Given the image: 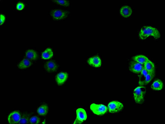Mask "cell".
Returning a JSON list of instances; mask_svg holds the SVG:
<instances>
[{
  "mask_svg": "<svg viewBox=\"0 0 165 124\" xmlns=\"http://www.w3.org/2000/svg\"><path fill=\"white\" fill-rule=\"evenodd\" d=\"M151 36H153L155 39L160 38V32L157 28L151 26H145L141 28L139 33L140 38L145 40Z\"/></svg>",
  "mask_w": 165,
  "mask_h": 124,
  "instance_id": "1",
  "label": "cell"
},
{
  "mask_svg": "<svg viewBox=\"0 0 165 124\" xmlns=\"http://www.w3.org/2000/svg\"><path fill=\"white\" fill-rule=\"evenodd\" d=\"M69 11L61 9H55L50 12V15L54 20H59L64 19L69 16Z\"/></svg>",
  "mask_w": 165,
  "mask_h": 124,
  "instance_id": "4",
  "label": "cell"
},
{
  "mask_svg": "<svg viewBox=\"0 0 165 124\" xmlns=\"http://www.w3.org/2000/svg\"><path fill=\"white\" fill-rule=\"evenodd\" d=\"M6 20V16L3 14L1 15V25L5 23Z\"/></svg>",
  "mask_w": 165,
  "mask_h": 124,
  "instance_id": "25",
  "label": "cell"
},
{
  "mask_svg": "<svg viewBox=\"0 0 165 124\" xmlns=\"http://www.w3.org/2000/svg\"><path fill=\"white\" fill-rule=\"evenodd\" d=\"M24 4L22 2H19L17 4L16 8L19 11H21L24 8Z\"/></svg>",
  "mask_w": 165,
  "mask_h": 124,
  "instance_id": "24",
  "label": "cell"
},
{
  "mask_svg": "<svg viewBox=\"0 0 165 124\" xmlns=\"http://www.w3.org/2000/svg\"><path fill=\"white\" fill-rule=\"evenodd\" d=\"M143 67L148 72L155 74V66L153 62L149 60L143 65Z\"/></svg>",
  "mask_w": 165,
  "mask_h": 124,
  "instance_id": "14",
  "label": "cell"
},
{
  "mask_svg": "<svg viewBox=\"0 0 165 124\" xmlns=\"http://www.w3.org/2000/svg\"><path fill=\"white\" fill-rule=\"evenodd\" d=\"M133 60L143 65L149 60L147 57L143 55L135 56L133 57Z\"/></svg>",
  "mask_w": 165,
  "mask_h": 124,
  "instance_id": "16",
  "label": "cell"
},
{
  "mask_svg": "<svg viewBox=\"0 0 165 124\" xmlns=\"http://www.w3.org/2000/svg\"><path fill=\"white\" fill-rule=\"evenodd\" d=\"M143 68V65L134 60L131 61L129 65L130 71L135 74L140 73Z\"/></svg>",
  "mask_w": 165,
  "mask_h": 124,
  "instance_id": "8",
  "label": "cell"
},
{
  "mask_svg": "<svg viewBox=\"0 0 165 124\" xmlns=\"http://www.w3.org/2000/svg\"><path fill=\"white\" fill-rule=\"evenodd\" d=\"M58 67V65L53 61L47 62L45 65V70L49 72L56 71Z\"/></svg>",
  "mask_w": 165,
  "mask_h": 124,
  "instance_id": "13",
  "label": "cell"
},
{
  "mask_svg": "<svg viewBox=\"0 0 165 124\" xmlns=\"http://www.w3.org/2000/svg\"><path fill=\"white\" fill-rule=\"evenodd\" d=\"M29 122L30 123L39 124L40 123V119L39 117L34 116L29 120Z\"/></svg>",
  "mask_w": 165,
  "mask_h": 124,
  "instance_id": "22",
  "label": "cell"
},
{
  "mask_svg": "<svg viewBox=\"0 0 165 124\" xmlns=\"http://www.w3.org/2000/svg\"><path fill=\"white\" fill-rule=\"evenodd\" d=\"M52 1L57 5L65 7H69L70 6V2L69 1Z\"/></svg>",
  "mask_w": 165,
  "mask_h": 124,
  "instance_id": "21",
  "label": "cell"
},
{
  "mask_svg": "<svg viewBox=\"0 0 165 124\" xmlns=\"http://www.w3.org/2000/svg\"><path fill=\"white\" fill-rule=\"evenodd\" d=\"M108 107L110 113H115L119 112L123 109L124 105L121 102L115 101L109 103Z\"/></svg>",
  "mask_w": 165,
  "mask_h": 124,
  "instance_id": "6",
  "label": "cell"
},
{
  "mask_svg": "<svg viewBox=\"0 0 165 124\" xmlns=\"http://www.w3.org/2000/svg\"><path fill=\"white\" fill-rule=\"evenodd\" d=\"M133 11L132 8L129 6L124 5L121 8L120 14L121 15L125 18H127L132 15Z\"/></svg>",
  "mask_w": 165,
  "mask_h": 124,
  "instance_id": "11",
  "label": "cell"
},
{
  "mask_svg": "<svg viewBox=\"0 0 165 124\" xmlns=\"http://www.w3.org/2000/svg\"><path fill=\"white\" fill-rule=\"evenodd\" d=\"M68 74L65 72H61L58 74L56 78V80L58 85L64 84L67 79Z\"/></svg>",
  "mask_w": 165,
  "mask_h": 124,
  "instance_id": "12",
  "label": "cell"
},
{
  "mask_svg": "<svg viewBox=\"0 0 165 124\" xmlns=\"http://www.w3.org/2000/svg\"><path fill=\"white\" fill-rule=\"evenodd\" d=\"M48 111V106L46 105H43L40 106L37 109V111L38 114L40 115L44 116L47 114Z\"/></svg>",
  "mask_w": 165,
  "mask_h": 124,
  "instance_id": "20",
  "label": "cell"
},
{
  "mask_svg": "<svg viewBox=\"0 0 165 124\" xmlns=\"http://www.w3.org/2000/svg\"><path fill=\"white\" fill-rule=\"evenodd\" d=\"M88 64L95 68H99L101 65V60L99 56H95L90 58L87 61Z\"/></svg>",
  "mask_w": 165,
  "mask_h": 124,
  "instance_id": "10",
  "label": "cell"
},
{
  "mask_svg": "<svg viewBox=\"0 0 165 124\" xmlns=\"http://www.w3.org/2000/svg\"><path fill=\"white\" fill-rule=\"evenodd\" d=\"M140 74L138 84L141 86H145L149 83L155 76V74L148 72L144 67Z\"/></svg>",
  "mask_w": 165,
  "mask_h": 124,
  "instance_id": "3",
  "label": "cell"
},
{
  "mask_svg": "<svg viewBox=\"0 0 165 124\" xmlns=\"http://www.w3.org/2000/svg\"><path fill=\"white\" fill-rule=\"evenodd\" d=\"M163 86V82L159 79H157L153 82L151 86V88L154 90L159 91L162 89Z\"/></svg>",
  "mask_w": 165,
  "mask_h": 124,
  "instance_id": "15",
  "label": "cell"
},
{
  "mask_svg": "<svg viewBox=\"0 0 165 124\" xmlns=\"http://www.w3.org/2000/svg\"><path fill=\"white\" fill-rule=\"evenodd\" d=\"M146 89L145 86H141L135 88L133 91L134 100L137 104H142L144 101Z\"/></svg>",
  "mask_w": 165,
  "mask_h": 124,
  "instance_id": "2",
  "label": "cell"
},
{
  "mask_svg": "<svg viewBox=\"0 0 165 124\" xmlns=\"http://www.w3.org/2000/svg\"><path fill=\"white\" fill-rule=\"evenodd\" d=\"M26 56L28 59L32 60H36L38 57L37 53L33 49H28L26 53Z\"/></svg>",
  "mask_w": 165,
  "mask_h": 124,
  "instance_id": "19",
  "label": "cell"
},
{
  "mask_svg": "<svg viewBox=\"0 0 165 124\" xmlns=\"http://www.w3.org/2000/svg\"><path fill=\"white\" fill-rule=\"evenodd\" d=\"M29 122L28 117L26 115H24L22 118H21L19 123L26 124Z\"/></svg>",
  "mask_w": 165,
  "mask_h": 124,
  "instance_id": "23",
  "label": "cell"
},
{
  "mask_svg": "<svg viewBox=\"0 0 165 124\" xmlns=\"http://www.w3.org/2000/svg\"><path fill=\"white\" fill-rule=\"evenodd\" d=\"M54 53L52 49L48 48L42 53V58L44 60H48L52 58L53 57Z\"/></svg>",
  "mask_w": 165,
  "mask_h": 124,
  "instance_id": "18",
  "label": "cell"
},
{
  "mask_svg": "<svg viewBox=\"0 0 165 124\" xmlns=\"http://www.w3.org/2000/svg\"><path fill=\"white\" fill-rule=\"evenodd\" d=\"M90 108L93 113L98 115H104L108 110L107 107L103 104H92L90 105Z\"/></svg>",
  "mask_w": 165,
  "mask_h": 124,
  "instance_id": "5",
  "label": "cell"
},
{
  "mask_svg": "<svg viewBox=\"0 0 165 124\" xmlns=\"http://www.w3.org/2000/svg\"><path fill=\"white\" fill-rule=\"evenodd\" d=\"M32 65L31 61L27 59H24L20 62L18 67L20 69H24L31 67Z\"/></svg>",
  "mask_w": 165,
  "mask_h": 124,
  "instance_id": "17",
  "label": "cell"
},
{
  "mask_svg": "<svg viewBox=\"0 0 165 124\" xmlns=\"http://www.w3.org/2000/svg\"><path fill=\"white\" fill-rule=\"evenodd\" d=\"M77 118L74 124H81L85 121L87 119V115L85 110L82 108H79L76 111Z\"/></svg>",
  "mask_w": 165,
  "mask_h": 124,
  "instance_id": "7",
  "label": "cell"
},
{
  "mask_svg": "<svg viewBox=\"0 0 165 124\" xmlns=\"http://www.w3.org/2000/svg\"><path fill=\"white\" fill-rule=\"evenodd\" d=\"M21 118L20 114L18 111H13L8 117V123L10 124L19 123Z\"/></svg>",
  "mask_w": 165,
  "mask_h": 124,
  "instance_id": "9",
  "label": "cell"
}]
</instances>
